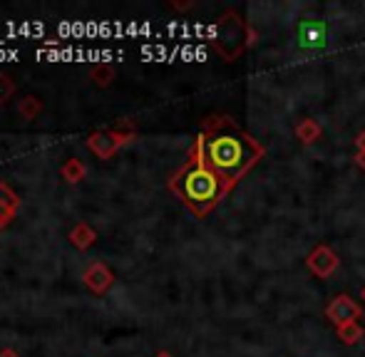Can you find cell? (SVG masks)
<instances>
[{
  "mask_svg": "<svg viewBox=\"0 0 365 357\" xmlns=\"http://www.w3.org/2000/svg\"><path fill=\"white\" fill-rule=\"evenodd\" d=\"M197 149L209 169L229 188L264 156V146L246 132L236 129L234 122L217 132H204L197 142Z\"/></svg>",
  "mask_w": 365,
  "mask_h": 357,
  "instance_id": "6da1fadb",
  "label": "cell"
},
{
  "mask_svg": "<svg viewBox=\"0 0 365 357\" xmlns=\"http://www.w3.org/2000/svg\"><path fill=\"white\" fill-rule=\"evenodd\" d=\"M157 357H172V355H169V353H159Z\"/></svg>",
  "mask_w": 365,
  "mask_h": 357,
  "instance_id": "2e32d148",
  "label": "cell"
},
{
  "mask_svg": "<svg viewBox=\"0 0 365 357\" xmlns=\"http://www.w3.org/2000/svg\"><path fill=\"white\" fill-rule=\"evenodd\" d=\"M296 40L306 53H321L328 45V23L321 18H303L296 28Z\"/></svg>",
  "mask_w": 365,
  "mask_h": 357,
  "instance_id": "277c9868",
  "label": "cell"
},
{
  "mask_svg": "<svg viewBox=\"0 0 365 357\" xmlns=\"http://www.w3.org/2000/svg\"><path fill=\"white\" fill-rule=\"evenodd\" d=\"M85 280H87V285H90L92 290H97V293H102V290H105L107 285L112 283V273H110V270H107L105 266H95V268L87 270Z\"/></svg>",
  "mask_w": 365,
  "mask_h": 357,
  "instance_id": "52a82bcc",
  "label": "cell"
},
{
  "mask_svg": "<svg viewBox=\"0 0 365 357\" xmlns=\"http://www.w3.org/2000/svg\"><path fill=\"white\" fill-rule=\"evenodd\" d=\"M363 144H365V132H363L361 137H358V146H363Z\"/></svg>",
  "mask_w": 365,
  "mask_h": 357,
  "instance_id": "5bb4252c",
  "label": "cell"
},
{
  "mask_svg": "<svg viewBox=\"0 0 365 357\" xmlns=\"http://www.w3.org/2000/svg\"><path fill=\"white\" fill-rule=\"evenodd\" d=\"M338 330V340H341L343 345H356L358 340L363 338V328L358 323H348V325H341Z\"/></svg>",
  "mask_w": 365,
  "mask_h": 357,
  "instance_id": "8fae6325",
  "label": "cell"
},
{
  "mask_svg": "<svg viewBox=\"0 0 365 357\" xmlns=\"http://www.w3.org/2000/svg\"><path fill=\"white\" fill-rule=\"evenodd\" d=\"M95 238V233L90 231V228H85V226H80L77 231H73V243H77L80 248H85V246H90V241Z\"/></svg>",
  "mask_w": 365,
  "mask_h": 357,
  "instance_id": "7c38bea8",
  "label": "cell"
},
{
  "mask_svg": "<svg viewBox=\"0 0 365 357\" xmlns=\"http://www.w3.org/2000/svg\"><path fill=\"white\" fill-rule=\"evenodd\" d=\"M0 357H18V355H15V353H10V350H5V353L0 355Z\"/></svg>",
  "mask_w": 365,
  "mask_h": 357,
  "instance_id": "9a60e30c",
  "label": "cell"
},
{
  "mask_svg": "<svg viewBox=\"0 0 365 357\" xmlns=\"http://www.w3.org/2000/svg\"><path fill=\"white\" fill-rule=\"evenodd\" d=\"M172 188L182 196V201L187 203V206L194 208V213H199V216L212 211L219 198L229 191V186L207 166V161L202 159L197 146H194L189 164L174 176Z\"/></svg>",
  "mask_w": 365,
  "mask_h": 357,
  "instance_id": "7a4b0ae2",
  "label": "cell"
},
{
  "mask_svg": "<svg viewBox=\"0 0 365 357\" xmlns=\"http://www.w3.org/2000/svg\"><path fill=\"white\" fill-rule=\"evenodd\" d=\"M321 137V124L316 119H303L298 122L296 127V139L303 142V144H313V142Z\"/></svg>",
  "mask_w": 365,
  "mask_h": 357,
  "instance_id": "9c48e42d",
  "label": "cell"
},
{
  "mask_svg": "<svg viewBox=\"0 0 365 357\" xmlns=\"http://www.w3.org/2000/svg\"><path fill=\"white\" fill-rule=\"evenodd\" d=\"M363 300H365V288H363Z\"/></svg>",
  "mask_w": 365,
  "mask_h": 357,
  "instance_id": "e0dca14e",
  "label": "cell"
},
{
  "mask_svg": "<svg viewBox=\"0 0 365 357\" xmlns=\"http://www.w3.org/2000/svg\"><path fill=\"white\" fill-rule=\"evenodd\" d=\"M122 137H117V134H110V137H92L90 139V149L92 151H97L100 156H110L112 151L117 149V146L122 144Z\"/></svg>",
  "mask_w": 365,
  "mask_h": 357,
  "instance_id": "ba28073f",
  "label": "cell"
},
{
  "mask_svg": "<svg viewBox=\"0 0 365 357\" xmlns=\"http://www.w3.org/2000/svg\"><path fill=\"white\" fill-rule=\"evenodd\" d=\"M15 208H18V198L10 193L8 186H3V183H0V226L10 221V216H13Z\"/></svg>",
  "mask_w": 365,
  "mask_h": 357,
  "instance_id": "30bf717a",
  "label": "cell"
},
{
  "mask_svg": "<svg viewBox=\"0 0 365 357\" xmlns=\"http://www.w3.org/2000/svg\"><path fill=\"white\" fill-rule=\"evenodd\" d=\"M73 171H75V178H77V176H82V171L85 169H82V164H77V161H70V164L65 166V174H73Z\"/></svg>",
  "mask_w": 365,
  "mask_h": 357,
  "instance_id": "4fadbf2b",
  "label": "cell"
},
{
  "mask_svg": "<svg viewBox=\"0 0 365 357\" xmlns=\"http://www.w3.org/2000/svg\"><path fill=\"white\" fill-rule=\"evenodd\" d=\"M361 315H363V308L346 293L336 295V298H333L331 303H328V308H326V318L331 320L336 328L348 325V323H358V318H361Z\"/></svg>",
  "mask_w": 365,
  "mask_h": 357,
  "instance_id": "5b68a950",
  "label": "cell"
},
{
  "mask_svg": "<svg viewBox=\"0 0 365 357\" xmlns=\"http://www.w3.org/2000/svg\"><path fill=\"white\" fill-rule=\"evenodd\" d=\"M249 28L239 18L236 10H229L217 20V30H214V48L224 55L229 63H234L246 48H249V38H246Z\"/></svg>",
  "mask_w": 365,
  "mask_h": 357,
  "instance_id": "3957f363",
  "label": "cell"
},
{
  "mask_svg": "<svg viewBox=\"0 0 365 357\" xmlns=\"http://www.w3.org/2000/svg\"><path fill=\"white\" fill-rule=\"evenodd\" d=\"M306 266L316 278H331V275L338 270V266H341V258L336 256V251H333L331 246L321 243V246H316L311 253H308Z\"/></svg>",
  "mask_w": 365,
  "mask_h": 357,
  "instance_id": "8992f818",
  "label": "cell"
}]
</instances>
